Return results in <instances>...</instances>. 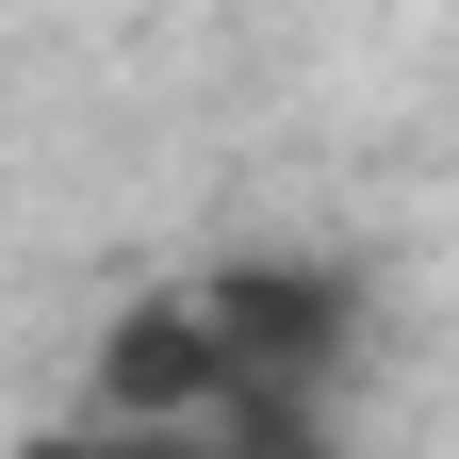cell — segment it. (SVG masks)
I'll return each instance as SVG.
<instances>
[{
	"label": "cell",
	"instance_id": "cell-2",
	"mask_svg": "<svg viewBox=\"0 0 459 459\" xmlns=\"http://www.w3.org/2000/svg\"><path fill=\"white\" fill-rule=\"evenodd\" d=\"M82 459H344L328 411H181V427H99Z\"/></svg>",
	"mask_w": 459,
	"mask_h": 459
},
{
	"label": "cell",
	"instance_id": "cell-1",
	"mask_svg": "<svg viewBox=\"0 0 459 459\" xmlns=\"http://www.w3.org/2000/svg\"><path fill=\"white\" fill-rule=\"evenodd\" d=\"M181 296H197V344H213L230 411H328L344 328H361V296H344L328 263H213V279H181Z\"/></svg>",
	"mask_w": 459,
	"mask_h": 459
},
{
	"label": "cell",
	"instance_id": "cell-3",
	"mask_svg": "<svg viewBox=\"0 0 459 459\" xmlns=\"http://www.w3.org/2000/svg\"><path fill=\"white\" fill-rule=\"evenodd\" d=\"M33 459H82V443H33Z\"/></svg>",
	"mask_w": 459,
	"mask_h": 459
}]
</instances>
